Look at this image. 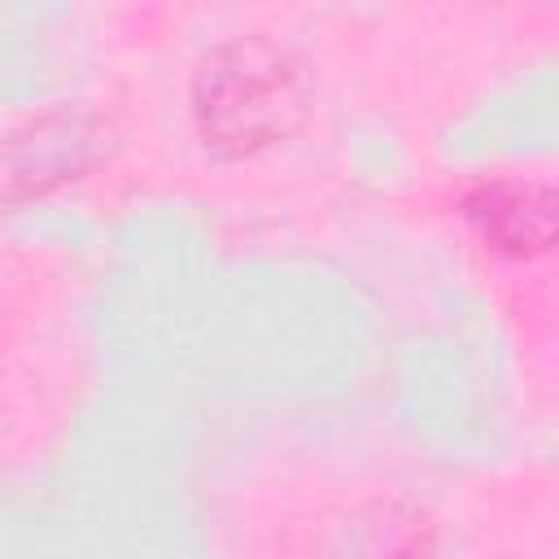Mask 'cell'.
I'll use <instances>...</instances> for the list:
<instances>
[{
	"label": "cell",
	"mask_w": 559,
	"mask_h": 559,
	"mask_svg": "<svg viewBox=\"0 0 559 559\" xmlns=\"http://www.w3.org/2000/svg\"><path fill=\"white\" fill-rule=\"evenodd\" d=\"M480 240L511 258H542L555 245V188L546 179H489L463 201Z\"/></svg>",
	"instance_id": "3957f363"
},
{
	"label": "cell",
	"mask_w": 559,
	"mask_h": 559,
	"mask_svg": "<svg viewBox=\"0 0 559 559\" xmlns=\"http://www.w3.org/2000/svg\"><path fill=\"white\" fill-rule=\"evenodd\" d=\"M314 114L310 61L271 35L214 44L192 79V122L205 153L223 162L258 157L293 140Z\"/></svg>",
	"instance_id": "6da1fadb"
},
{
	"label": "cell",
	"mask_w": 559,
	"mask_h": 559,
	"mask_svg": "<svg viewBox=\"0 0 559 559\" xmlns=\"http://www.w3.org/2000/svg\"><path fill=\"white\" fill-rule=\"evenodd\" d=\"M341 559H432V537L415 515L376 511L349 533Z\"/></svg>",
	"instance_id": "277c9868"
},
{
	"label": "cell",
	"mask_w": 559,
	"mask_h": 559,
	"mask_svg": "<svg viewBox=\"0 0 559 559\" xmlns=\"http://www.w3.org/2000/svg\"><path fill=\"white\" fill-rule=\"evenodd\" d=\"M105 157V127L92 114H44L9 135L0 148V192L39 197L66 179H79Z\"/></svg>",
	"instance_id": "7a4b0ae2"
}]
</instances>
